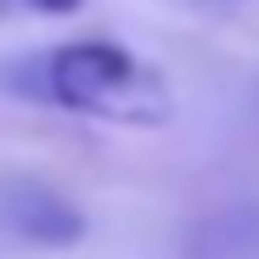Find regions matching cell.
I'll return each instance as SVG.
<instances>
[{"instance_id": "6da1fadb", "label": "cell", "mask_w": 259, "mask_h": 259, "mask_svg": "<svg viewBox=\"0 0 259 259\" xmlns=\"http://www.w3.org/2000/svg\"><path fill=\"white\" fill-rule=\"evenodd\" d=\"M34 68H39V91L68 113L118 118V124H163L169 118L163 79L113 39H73V46L39 57Z\"/></svg>"}, {"instance_id": "7a4b0ae2", "label": "cell", "mask_w": 259, "mask_h": 259, "mask_svg": "<svg viewBox=\"0 0 259 259\" xmlns=\"http://www.w3.org/2000/svg\"><path fill=\"white\" fill-rule=\"evenodd\" d=\"M0 226L28 248H73L84 237V214L46 181H6L0 186Z\"/></svg>"}, {"instance_id": "3957f363", "label": "cell", "mask_w": 259, "mask_h": 259, "mask_svg": "<svg viewBox=\"0 0 259 259\" xmlns=\"http://www.w3.org/2000/svg\"><path fill=\"white\" fill-rule=\"evenodd\" d=\"M34 12H51V17H68V12H79L84 0H28Z\"/></svg>"}]
</instances>
